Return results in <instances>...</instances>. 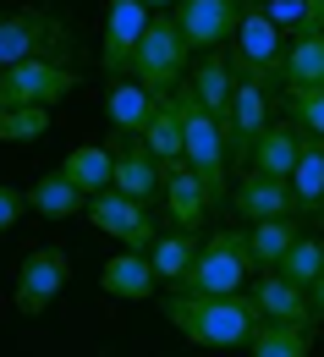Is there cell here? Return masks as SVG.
I'll use <instances>...</instances> for the list:
<instances>
[{"label": "cell", "instance_id": "5b68a950", "mask_svg": "<svg viewBox=\"0 0 324 357\" xmlns=\"http://www.w3.org/2000/svg\"><path fill=\"white\" fill-rule=\"evenodd\" d=\"M72 89H83V72L61 55H33V61H17L0 72V99L6 110L11 105H61Z\"/></svg>", "mask_w": 324, "mask_h": 357}, {"label": "cell", "instance_id": "9c48e42d", "mask_svg": "<svg viewBox=\"0 0 324 357\" xmlns=\"http://www.w3.org/2000/svg\"><path fill=\"white\" fill-rule=\"evenodd\" d=\"M242 11H247V0H182L171 17L182 28V39L192 45V55H203V50H231Z\"/></svg>", "mask_w": 324, "mask_h": 357}, {"label": "cell", "instance_id": "f546056e", "mask_svg": "<svg viewBox=\"0 0 324 357\" xmlns=\"http://www.w3.org/2000/svg\"><path fill=\"white\" fill-rule=\"evenodd\" d=\"M286 110L302 132L324 137V89H286Z\"/></svg>", "mask_w": 324, "mask_h": 357}, {"label": "cell", "instance_id": "83f0119b", "mask_svg": "<svg viewBox=\"0 0 324 357\" xmlns=\"http://www.w3.org/2000/svg\"><path fill=\"white\" fill-rule=\"evenodd\" d=\"M49 132V105H11L0 110V143H39Z\"/></svg>", "mask_w": 324, "mask_h": 357}, {"label": "cell", "instance_id": "5bb4252c", "mask_svg": "<svg viewBox=\"0 0 324 357\" xmlns=\"http://www.w3.org/2000/svg\"><path fill=\"white\" fill-rule=\"evenodd\" d=\"M253 303H259L264 319H280V324H314V330H319L308 286H297V280L280 275V269H259V280H253Z\"/></svg>", "mask_w": 324, "mask_h": 357}, {"label": "cell", "instance_id": "52a82bcc", "mask_svg": "<svg viewBox=\"0 0 324 357\" xmlns=\"http://www.w3.org/2000/svg\"><path fill=\"white\" fill-rule=\"evenodd\" d=\"M154 11L143 0H110L105 6V39H99V66L105 77H132V61H138V45L148 33Z\"/></svg>", "mask_w": 324, "mask_h": 357}, {"label": "cell", "instance_id": "30bf717a", "mask_svg": "<svg viewBox=\"0 0 324 357\" xmlns=\"http://www.w3.org/2000/svg\"><path fill=\"white\" fill-rule=\"evenodd\" d=\"M66 280H72V259L61 253V248H33L22 264H17V286H11V303L28 313V319H39V313L66 291Z\"/></svg>", "mask_w": 324, "mask_h": 357}, {"label": "cell", "instance_id": "e0dca14e", "mask_svg": "<svg viewBox=\"0 0 324 357\" xmlns=\"http://www.w3.org/2000/svg\"><path fill=\"white\" fill-rule=\"evenodd\" d=\"M148 110H154V93L143 89L138 77H110V89H105V121L116 127V137H143Z\"/></svg>", "mask_w": 324, "mask_h": 357}, {"label": "cell", "instance_id": "7a4b0ae2", "mask_svg": "<svg viewBox=\"0 0 324 357\" xmlns=\"http://www.w3.org/2000/svg\"><path fill=\"white\" fill-rule=\"evenodd\" d=\"M247 275H259L253 248H247V231L226 225V231L203 236V248H198V259H192V269L182 275L176 291H209V297H226V291H242V286H247Z\"/></svg>", "mask_w": 324, "mask_h": 357}, {"label": "cell", "instance_id": "9a60e30c", "mask_svg": "<svg viewBox=\"0 0 324 357\" xmlns=\"http://www.w3.org/2000/svg\"><path fill=\"white\" fill-rule=\"evenodd\" d=\"M154 286H160V275L148 264V253H132V248H121L116 259H105V269H99V291L121 297V303H148Z\"/></svg>", "mask_w": 324, "mask_h": 357}, {"label": "cell", "instance_id": "44dd1931", "mask_svg": "<svg viewBox=\"0 0 324 357\" xmlns=\"http://www.w3.org/2000/svg\"><path fill=\"white\" fill-rule=\"evenodd\" d=\"M286 89H324V28H308V33H291L286 39L280 93Z\"/></svg>", "mask_w": 324, "mask_h": 357}, {"label": "cell", "instance_id": "7402d4cb", "mask_svg": "<svg viewBox=\"0 0 324 357\" xmlns=\"http://www.w3.org/2000/svg\"><path fill=\"white\" fill-rule=\"evenodd\" d=\"M28 204H33V215H45V220H72V215H88V192L77 187L72 176H61V171H49L28 187Z\"/></svg>", "mask_w": 324, "mask_h": 357}, {"label": "cell", "instance_id": "6da1fadb", "mask_svg": "<svg viewBox=\"0 0 324 357\" xmlns=\"http://www.w3.org/2000/svg\"><path fill=\"white\" fill-rule=\"evenodd\" d=\"M165 324L192 341V347H203V352H236V347H247L253 341V330L264 324V313L253 303V291L242 297V291H226V297H209V291H171L165 303Z\"/></svg>", "mask_w": 324, "mask_h": 357}, {"label": "cell", "instance_id": "ffe728a7", "mask_svg": "<svg viewBox=\"0 0 324 357\" xmlns=\"http://www.w3.org/2000/svg\"><path fill=\"white\" fill-rule=\"evenodd\" d=\"M165 209H171V225H176V231H198L203 215L215 209L209 192H203V181L192 176V165H171V171H165Z\"/></svg>", "mask_w": 324, "mask_h": 357}, {"label": "cell", "instance_id": "cb8c5ba5", "mask_svg": "<svg viewBox=\"0 0 324 357\" xmlns=\"http://www.w3.org/2000/svg\"><path fill=\"white\" fill-rule=\"evenodd\" d=\"M55 171H61V176H72V181H77V187L93 198V192H110V187H116V154H110V149L83 143V149H72Z\"/></svg>", "mask_w": 324, "mask_h": 357}, {"label": "cell", "instance_id": "d6a6232c", "mask_svg": "<svg viewBox=\"0 0 324 357\" xmlns=\"http://www.w3.org/2000/svg\"><path fill=\"white\" fill-rule=\"evenodd\" d=\"M308 297H314V319H319V324H324V280H319V286H314V291H308Z\"/></svg>", "mask_w": 324, "mask_h": 357}, {"label": "cell", "instance_id": "8992f818", "mask_svg": "<svg viewBox=\"0 0 324 357\" xmlns=\"http://www.w3.org/2000/svg\"><path fill=\"white\" fill-rule=\"evenodd\" d=\"M33 55H61L66 61L61 17L45 11V6H11V11H0V72L17 66V61H33Z\"/></svg>", "mask_w": 324, "mask_h": 357}, {"label": "cell", "instance_id": "ba28073f", "mask_svg": "<svg viewBox=\"0 0 324 357\" xmlns=\"http://www.w3.org/2000/svg\"><path fill=\"white\" fill-rule=\"evenodd\" d=\"M88 225H93V231H105V236H116V242L132 248V253H148L154 236H160V225H154V215H148V204L127 198V192H116V187L88 198Z\"/></svg>", "mask_w": 324, "mask_h": 357}, {"label": "cell", "instance_id": "1f68e13d", "mask_svg": "<svg viewBox=\"0 0 324 357\" xmlns=\"http://www.w3.org/2000/svg\"><path fill=\"white\" fill-rule=\"evenodd\" d=\"M28 209H33V204H28V192H22V187H6V181H0V236H6V231H11L17 220H22Z\"/></svg>", "mask_w": 324, "mask_h": 357}, {"label": "cell", "instance_id": "4dcf8cb0", "mask_svg": "<svg viewBox=\"0 0 324 357\" xmlns=\"http://www.w3.org/2000/svg\"><path fill=\"white\" fill-rule=\"evenodd\" d=\"M264 11L275 17V28L286 33V39L314 28V0H264Z\"/></svg>", "mask_w": 324, "mask_h": 357}, {"label": "cell", "instance_id": "f1b7e54d", "mask_svg": "<svg viewBox=\"0 0 324 357\" xmlns=\"http://www.w3.org/2000/svg\"><path fill=\"white\" fill-rule=\"evenodd\" d=\"M280 275H291L297 286H319L324 280V236H297V248L286 253V264H280Z\"/></svg>", "mask_w": 324, "mask_h": 357}, {"label": "cell", "instance_id": "8fae6325", "mask_svg": "<svg viewBox=\"0 0 324 357\" xmlns=\"http://www.w3.org/2000/svg\"><path fill=\"white\" fill-rule=\"evenodd\" d=\"M270 83H259V77H236V93H231V110H226V143H231V160L247 171V154H253V143L259 132L270 127Z\"/></svg>", "mask_w": 324, "mask_h": 357}, {"label": "cell", "instance_id": "484cf974", "mask_svg": "<svg viewBox=\"0 0 324 357\" xmlns=\"http://www.w3.org/2000/svg\"><path fill=\"white\" fill-rule=\"evenodd\" d=\"M291 192H297V209H302V215H319V204H324V137L302 132V154H297V171H291Z\"/></svg>", "mask_w": 324, "mask_h": 357}, {"label": "cell", "instance_id": "836d02e7", "mask_svg": "<svg viewBox=\"0 0 324 357\" xmlns=\"http://www.w3.org/2000/svg\"><path fill=\"white\" fill-rule=\"evenodd\" d=\"M143 6H148V11H176L182 0H143Z\"/></svg>", "mask_w": 324, "mask_h": 357}, {"label": "cell", "instance_id": "8d00e7d4", "mask_svg": "<svg viewBox=\"0 0 324 357\" xmlns=\"http://www.w3.org/2000/svg\"><path fill=\"white\" fill-rule=\"evenodd\" d=\"M0 110H6V99H0Z\"/></svg>", "mask_w": 324, "mask_h": 357}, {"label": "cell", "instance_id": "277c9868", "mask_svg": "<svg viewBox=\"0 0 324 357\" xmlns=\"http://www.w3.org/2000/svg\"><path fill=\"white\" fill-rule=\"evenodd\" d=\"M187 61H192V45L182 39L176 17H171V11H160V17L148 22L143 45H138L132 77H138L148 93H171V89H182V83H187Z\"/></svg>", "mask_w": 324, "mask_h": 357}, {"label": "cell", "instance_id": "e575fe53", "mask_svg": "<svg viewBox=\"0 0 324 357\" xmlns=\"http://www.w3.org/2000/svg\"><path fill=\"white\" fill-rule=\"evenodd\" d=\"M314 28H324V0H314Z\"/></svg>", "mask_w": 324, "mask_h": 357}, {"label": "cell", "instance_id": "d4e9b609", "mask_svg": "<svg viewBox=\"0 0 324 357\" xmlns=\"http://www.w3.org/2000/svg\"><path fill=\"white\" fill-rule=\"evenodd\" d=\"M314 352V324H280L264 319L247 341V357H308Z\"/></svg>", "mask_w": 324, "mask_h": 357}, {"label": "cell", "instance_id": "ac0fdd59", "mask_svg": "<svg viewBox=\"0 0 324 357\" xmlns=\"http://www.w3.org/2000/svg\"><path fill=\"white\" fill-rule=\"evenodd\" d=\"M297 154H302V127L286 116V121H270V127L259 132L253 154H247V165H253V171H270V176H286V181H291V171H297Z\"/></svg>", "mask_w": 324, "mask_h": 357}, {"label": "cell", "instance_id": "3957f363", "mask_svg": "<svg viewBox=\"0 0 324 357\" xmlns=\"http://www.w3.org/2000/svg\"><path fill=\"white\" fill-rule=\"evenodd\" d=\"M231 66H236V77H259V83L280 89L286 33L275 28V17L264 11V0H247V11H242V28H236V39H231Z\"/></svg>", "mask_w": 324, "mask_h": 357}, {"label": "cell", "instance_id": "7c38bea8", "mask_svg": "<svg viewBox=\"0 0 324 357\" xmlns=\"http://www.w3.org/2000/svg\"><path fill=\"white\" fill-rule=\"evenodd\" d=\"M231 209L242 220H297L302 209H297V192H291V181L286 176H270V171H242L231 187Z\"/></svg>", "mask_w": 324, "mask_h": 357}, {"label": "cell", "instance_id": "2e32d148", "mask_svg": "<svg viewBox=\"0 0 324 357\" xmlns=\"http://www.w3.org/2000/svg\"><path fill=\"white\" fill-rule=\"evenodd\" d=\"M143 143L154 149V160L171 171V165H187V132H182V105H176V89L154 93V110H148V127H143Z\"/></svg>", "mask_w": 324, "mask_h": 357}, {"label": "cell", "instance_id": "4fadbf2b", "mask_svg": "<svg viewBox=\"0 0 324 357\" xmlns=\"http://www.w3.org/2000/svg\"><path fill=\"white\" fill-rule=\"evenodd\" d=\"M116 192H127L138 204L165 198V165L154 160V149L143 137H121L116 143Z\"/></svg>", "mask_w": 324, "mask_h": 357}, {"label": "cell", "instance_id": "603a6c76", "mask_svg": "<svg viewBox=\"0 0 324 357\" xmlns=\"http://www.w3.org/2000/svg\"><path fill=\"white\" fill-rule=\"evenodd\" d=\"M198 248H203V242H198V231H176V225H171V231H160V236H154V248H148V264H154V275H160V280L182 286V275L192 269Z\"/></svg>", "mask_w": 324, "mask_h": 357}, {"label": "cell", "instance_id": "d590c367", "mask_svg": "<svg viewBox=\"0 0 324 357\" xmlns=\"http://www.w3.org/2000/svg\"><path fill=\"white\" fill-rule=\"evenodd\" d=\"M319 220H324V204H319Z\"/></svg>", "mask_w": 324, "mask_h": 357}, {"label": "cell", "instance_id": "4316f807", "mask_svg": "<svg viewBox=\"0 0 324 357\" xmlns=\"http://www.w3.org/2000/svg\"><path fill=\"white\" fill-rule=\"evenodd\" d=\"M297 220H253L247 231V248H253V264L259 269H280L286 264V253L297 248Z\"/></svg>", "mask_w": 324, "mask_h": 357}, {"label": "cell", "instance_id": "d6986e66", "mask_svg": "<svg viewBox=\"0 0 324 357\" xmlns=\"http://www.w3.org/2000/svg\"><path fill=\"white\" fill-rule=\"evenodd\" d=\"M187 83L192 93L226 121V110H231V93H236V66H231V50H203L198 55V66L187 72Z\"/></svg>", "mask_w": 324, "mask_h": 357}]
</instances>
